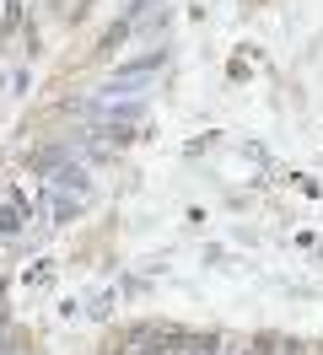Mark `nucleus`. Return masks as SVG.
Returning <instances> with one entry per match:
<instances>
[{
  "label": "nucleus",
  "instance_id": "nucleus-1",
  "mask_svg": "<svg viewBox=\"0 0 323 355\" xmlns=\"http://www.w3.org/2000/svg\"><path fill=\"white\" fill-rule=\"evenodd\" d=\"M43 205H49V216H54V221H76V216L86 210V194H70V189L43 183Z\"/></svg>",
  "mask_w": 323,
  "mask_h": 355
},
{
  "label": "nucleus",
  "instance_id": "nucleus-2",
  "mask_svg": "<svg viewBox=\"0 0 323 355\" xmlns=\"http://www.w3.org/2000/svg\"><path fill=\"white\" fill-rule=\"evenodd\" d=\"M22 210H27V200H22V194L0 205V237H6V243H17V237H22V226H27V221H22Z\"/></svg>",
  "mask_w": 323,
  "mask_h": 355
}]
</instances>
